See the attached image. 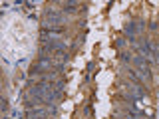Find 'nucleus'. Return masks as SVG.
<instances>
[{"label":"nucleus","instance_id":"f257e3e1","mask_svg":"<svg viewBox=\"0 0 159 119\" xmlns=\"http://www.w3.org/2000/svg\"><path fill=\"white\" fill-rule=\"evenodd\" d=\"M133 64H135V66L139 68V73H141V79L143 77H151V69H149V62L143 56H135L133 58Z\"/></svg>","mask_w":159,"mask_h":119},{"label":"nucleus","instance_id":"f03ea898","mask_svg":"<svg viewBox=\"0 0 159 119\" xmlns=\"http://www.w3.org/2000/svg\"><path fill=\"white\" fill-rule=\"evenodd\" d=\"M125 32H127L129 40L135 38V34H137V22H127V24H125Z\"/></svg>","mask_w":159,"mask_h":119},{"label":"nucleus","instance_id":"7ed1b4c3","mask_svg":"<svg viewBox=\"0 0 159 119\" xmlns=\"http://www.w3.org/2000/svg\"><path fill=\"white\" fill-rule=\"evenodd\" d=\"M76 6H78V2H66L62 12H76Z\"/></svg>","mask_w":159,"mask_h":119},{"label":"nucleus","instance_id":"20e7f679","mask_svg":"<svg viewBox=\"0 0 159 119\" xmlns=\"http://www.w3.org/2000/svg\"><path fill=\"white\" fill-rule=\"evenodd\" d=\"M64 86H66V82H64V79H58V82L54 83V89H56V93H62V91H64Z\"/></svg>","mask_w":159,"mask_h":119},{"label":"nucleus","instance_id":"39448f33","mask_svg":"<svg viewBox=\"0 0 159 119\" xmlns=\"http://www.w3.org/2000/svg\"><path fill=\"white\" fill-rule=\"evenodd\" d=\"M121 60H123V62H127V64H129V62H133L131 54H127V52H123V54H121Z\"/></svg>","mask_w":159,"mask_h":119},{"label":"nucleus","instance_id":"423d86ee","mask_svg":"<svg viewBox=\"0 0 159 119\" xmlns=\"http://www.w3.org/2000/svg\"><path fill=\"white\" fill-rule=\"evenodd\" d=\"M123 46H125V40H123V38H117L116 40V48H123Z\"/></svg>","mask_w":159,"mask_h":119},{"label":"nucleus","instance_id":"0eeeda50","mask_svg":"<svg viewBox=\"0 0 159 119\" xmlns=\"http://www.w3.org/2000/svg\"><path fill=\"white\" fill-rule=\"evenodd\" d=\"M149 30H157V22H151V24H149Z\"/></svg>","mask_w":159,"mask_h":119}]
</instances>
